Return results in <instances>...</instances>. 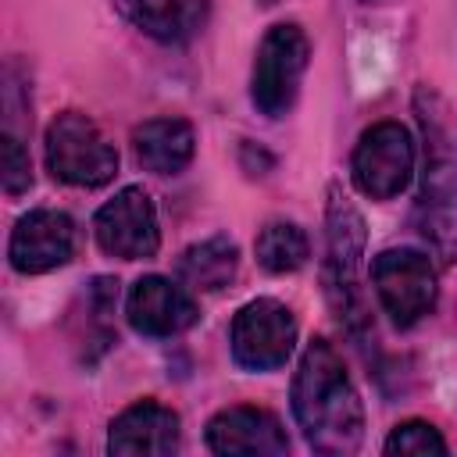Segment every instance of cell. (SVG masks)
Returning a JSON list of instances; mask_svg holds the SVG:
<instances>
[{
  "label": "cell",
  "instance_id": "6da1fadb",
  "mask_svg": "<svg viewBox=\"0 0 457 457\" xmlns=\"http://www.w3.org/2000/svg\"><path fill=\"white\" fill-rule=\"evenodd\" d=\"M293 418L303 428L311 450L343 457L364 439V407L346 375L339 350L328 339H314L293 378Z\"/></svg>",
  "mask_w": 457,
  "mask_h": 457
},
{
  "label": "cell",
  "instance_id": "7a4b0ae2",
  "mask_svg": "<svg viewBox=\"0 0 457 457\" xmlns=\"http://www.w3.org/2000/svg\"><path fill=\"white\" fill-rule=\"evenodd\" d=\"M414 114L425 139L414 221L432 253L450 264L457 257V114L428 86L414 93Z\"/></svg>",
  "mask_w": 457,
  "mask_h": 457
},
{
  "label": "cell",
  "instance_id": "3957f363",
  "mask_svg": "<svg viewBox=\"0 0 457 457\" xmlns=\"http://www.w3.org/2000/svg\"><path fill=\"white\" fill-rule=\"evenodd\" d=\"M43 146H46L50 175L68 186L96 189L118 175V150L107 143V136L96 129V121L86 118L82 111L57 114L46 129Z\"/></svg>",
  "mask_w": 457,
  "mask_h": 457
},
{
  "label": "cell",
  "instance_id": "277c9868",
  "mask_svg": "<svg viewBox=\"0 0 457 457\" xmlns=\"http://www.w3.org/2000/svg\"><path fill=\"white\" fill-rule=\"evenodd\" d=\"M307 61H311V43H307L303 29L293 21L271 25L253 57V75H250L253 107L268 118H282L296 104Z\"/></svg>",
  "mask_w": 457,
  "mask_h": 457
},
{
  "label": "cell",
  "instance_id": "5b68a950",
  "mask_svg": "<svg viewBox=\"0 0 457 457\" xmlns=\"http://www.w3.org/2000/svg\"><path fill=\"white\" fill-rule=\"evenodd\" d=\"M361 268H364V218L357 207L332 189L328 193V257H325V278L328 296L346 325H357L364 318V293H361Z\"/></svg>",
  "mask_w": 457,
  "mask_h": 457
},
{
  "label": "cell",
  "instance_id": "8992f818",
  "mask_svg": "<svg viewBox=\"0 0 457 457\" xmlns=\"http://www.w3.org/2000/svg\"><path fill=\"white\" fill-rule=\"evenodd\" d=\"M371 286L393 325L407 328L436 307V264L411 246L382 250L371 261Z\"/></svg>",
  "mask_w": 457,
  "mask_h": 457
},
{
  "label": "cell",
  "instance_id": "52a82bcc",
  "mask_svg": "<svg viewBox=\"0 0 457 457\" xmlns=\"http://www.w3.org/2000/svg\"><path fill=\"white\" fill-rule=\"evenodd\" d=\"M232 361L246 371H275L296 346V318L286 303L261 296L239 307L228 332Z\"/></svg>",
  "mask_w": 457,
  "mask_h": 457
},
{
  "label": "cell",
  "instance_id": "ba28073f",
  "mask_svg": "<svg viewBox=\"0 0 457 457\" xmlns=\"http://www.w3.org/2000/svg\"><path fill=\"white\" fill-rule=\"evenodd\" d=\"M353 186L371 200H393L414 175V139L400 121H375L357 139L350 161Z\"/></svg>",
  "mask_w": 457,
  "mask_h": 457
},
{
  "label": "cell",
  "instance_id": "9c48e42d",
  "mask_svg": "<svg viewBox=\"0 0 457 457\" xmlns=\"http://www.w3.org/2000/svg\"><path fill=\"white\" fill-rule=\"evenodd\" d=\"M93 236L107 257H118V261L154 257L161 246V228H157V211L150 193L139 186H125L121 193H114V200H107L96 211Z\"/></svg>",
  "mask_w": 457,
  "mask_h": 457
},
{
  "label": "cell",
  "instance_id": "30bf717a",
  "mask_svg": "<svg viewBox=\"0 0 457 457\" xmlns=\"http://www.w3.org/2000/svg\"><path fill=\"white\" fill-rule=\"evenodd\" d=\"M75 253V221L64 211L54 207H36L18 218L11 228L7 257L11 268L21 275H43L61 264H68Z\"/></svg>",
  "mask_w": 457,
  "mask_h": 457
},
{
  "label": "cell",
  "instance_id": "8fae6325",
  "mask_svg": "<svg viewBox=\"0 0 457 457\" xmlns=\"http://www.w3.org/2000/svg\"><path fill=\"white\" fill-rule=\"evenodd\" d=\"M125 314H129V325L150 339L179 336L189 325H196V318H200L189 289H182V282H171L164 275L136 278L129 289V300H125Z\"/></svg>",
  "mask_w": 457,
  "mask_h": 457
},
{
  "label": "cell",
  "instance_id": "7c38bea8",
  "mask_svg": "<svg viewBox=\"0 0 457 457\" xmlns=\"http://www.w3.org/2000/svg\"><path fill=\"white\" fill-rule=\"evenodd\" d=\"M207 446L221 457H278L289 450V439L271 411L225 407L207 421Z\"/></svg>",
  "mask_w": 457,
  "mask_h": 457
},
{
  "label": "cell",
  "instance_id": "4fadbf2b",
  "mask_svg": "<svg viewBox=\"0 0 457 457\" xmlns=\"http://www.w3.org/2000/svg\"><path fill=\"white\" fill-rule=\"evenodd\" d=\"M179 414L157 400L125 407L107 428V450L121 457H168L179 450Z\"/></svg>",
  "mask_w": 457,
  "mask_h": 457
},
{
  "label": "cell",
  "instance_id": "5bb4252c",
  "mask_svg": "<svg viewBox=\"0 0 457 457\" xmlns=\"http://www.w3.org/2000/svg\"><path fill=\"white\" fill-rule=\"evenodd\" d=\"M136 161L154 175H179L196 150L193 125L186 118H150L132 132Z\"/></svg>",
  "mask_w": 457,
  "mask_h": 457
},
{
  "label": "cell",
  "instance_id": "9a60e30c",
  "mask_svg": "<svg viewBox=\"0 0 457 457\" xmlns=\"http://www.w3.org/2000/svg\"><path fill=\"white\" fill-rule=\"evenodd\" d=\"M239 268V250L232 239L225 236H211L204 243H193L182 250L175 275L186 289H200V293H214L221 286H228L236 278Z\"/></svg>",
  "mask_w": 457,
  "mask_h": 457
},
{
  "label": "cell",
  "instance_id": "2e32d148",
  "mask_svg": "<svg viewBox=\"0 0 457 457\" xmlns=\"http://www.w3.org/2000/svg\"><path fill=\"white\" fill-rule=\"evenodd\" d=\"M253 253H257V264L271 275H286V271H296L311 246H307V236L300 225L293 221H268L257 239H253Z\"/></svg>",
  "mask_w": 457,
  "mask_h": 457
},
{
  "label": "cell",
  "instance_id": "e0dca14e",
  "mask_svg": "<svg viewBox=\"0 0 457 457\" xmlns=\"http://www.w3.org/2000/svg\"><path fill=\"white\" fill-rule=\"evenodd\" d=\"M118 11L154 39H171L182 29L179 0H114Z\"/></svg>",
  "mask_w": 457,
  "mask_h": 457
},
{
  "label": "cell",
  "instance_id": "ac0fdd59",
  "mask_svg": "<svg viewBox=\"0 0 457 457\" xmlns=\"http://www.w3.org/2000/svg\"><path fill=\"white\" fill-rule=\"evenodd\" d=\"M446 439L439 436L436 425L428 421H403L389 432L386 439V453H411V457H428V453H446Z\"/></svg>",
  "mask_w": 457,
  "mask_h": 457
},
{
  "label": "cell",
  "instance_id": "d6986e66",
  "mask_svg": "<svg viewBox=\"0 0 457 457\" xmlns=\"http://www.w3.org/2000/svg\"><path fill=\"white\" fill-rule=\"evenodd\" d=\"M0 179H4L7 196H21V193L32 186V164H29V154H25L21 139H18L11 129L0 136Z\"/></svg>",
  "mask_w": 457,
  "mask_h": 457
}]
</instances>
